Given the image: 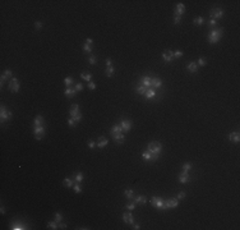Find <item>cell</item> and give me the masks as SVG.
Returning <instances> with one entry per match:
<instances>
[{
  "label": "cell",
  "mask_w": 240,
  "mask_h": 230,
  "mask_svg": "<svg viewBox=\"0 0 240 230\" xmlns=\"http://www.w3.org/2000/svg\"><path fill=\"white\" fill-rule=\"evenodd\" d=\"M147 151L152 155L153 161H156V160L158 159L161 151H162V145H161L160 142H157V141H153V142H151V143H148V146H147Z\"/></svg>",
  "instance_id": "cell-1"
},
{
  "label": "cell",
  "mask_w": 240,
  "mask_h": 230,
  "mask_svg": "<svg viewBox=\"0 0 240 230\" xmlns=\"http://www.w3.org/2000/svg\"><path fill=\"white\" fill-rule=\"evenodd\" d=\"M222 33H223V29L222 28H216V29H212L210 33H208V41L211 43H217L221 37H222Z\"/></svg>",
  "instance_id": "cell-2"
},
{
  "label": "cell",
  "mask_w": 240,
  "mask_h": 230,
  "mask_svg": "<svg viewBox=\"0 0 240 230\" xmlns=\"http://www.w3.org/2000/svg\"><path fill=\"white\" fill-rule=\"evenodd\" d=\"M10 119H12V111L6 110L5 106L1 105V107H0V122L4 123L5 120H10Z\"/></svg>",
  "instance_id": "cell-3"
},
{
  "label": "cell",
  "mask_w": 240,
  "mask_h": 230,
  "mask_svg": "<svg viewBox=\"0 0 240 230\" xmlns=\"http://www.w3.org/2000/svg\"><path fill=\"white\" fill-rule=\"evenodd\" d=\"M45 125H33V133H35V138L36 139H42L45 136Z\"/></svg>",
  "instance_id": "cell-4"
},
{
  "label": "cell",
  "mask_w": 240,
  "mask_h": 230,
  "mask_svg": "<svg viewBox=\"0 0 240 230\" xmlns=\"http://www.w3.org/2000/svg\"><path fill=\"white\" fill-rule=\"evenodd\" d=\"M8 88L12 91V92H18L19 88H21V84H19V81L17 78H12L10 82L8 83Z\"/></svg>",
  "instance_id": "cell-5"
},
{
  "label": "cell",
  "mask_w": 240,
  "mask_h": 230,
  "mask_svg": "<svg viewBox=\"0 0 240 230\" xmlns=\"http://www.w3.org/2000/svg\"><path fill=\"white\" fill-rule=\"evenodd\" d=\"M211 16H212V19L217 21V19H221L223 17V10L220 9V8H213L211 10Z\"/></svg>",
  "instance_id": "cell-6"
},
{
  "label": "cell",
  "mask_w": 240,
  "mask_h": 230,
  "mask_svg": "<svg viewBox=\"0 0 240 230\" xmlns=\"http://www.w3.org/2000/svg\"><path fill=\"white\" fill-rule=\"evenodd\" d=\"M151 202H152V205L156 207V209L158 210H164V205H165V199H161V198H158V197H153L152 199H151Z\"/></svg>",
  "instance_id": "cell-7"
},
{
  "label": "cell",
  "mask_w": 240,
  "mask_h": 230,
  "mask_svg": "<svg viewBox=\"0 0 240 230\" xmlns=\"http://www.w3.org/2000/svg\"><path fill=\"white\" fill-rule=\"evenodd\" d=\"M111 136H112V139L115 141L116 145H123L124 141H125V136L123 134V132L121 133H115V134H111Z\"/></svg>",
  "instance_id": "cell-8"
},
{
  "label": "cell",
  "mask_w": 240,
  "mask_h": 230,
  "mask_svg": "<svg viewBox=\"0 0 240 230\" xmlns=\"http://www.w3.org/2000/svg\"><path fill=\"white\" fill-rule=\"evenodd\" d=\"M120 127H121L123 132L127 133V132H129V130L131 129V122L130 120H128V119H123V120L120 122Z\"/></svg>",
  "instance_id": "cell-9"
},
{
  "label": "cell",
  "mask_w": 240,
  "mask_h": 230,
  "mask_svg": "<svg viewBox=\"0 0 240 230\" xmlns=\"http://www.w3.org/2000/svg\"><path fill=\"white\" fill-rule=\"evenodd\" d=\"M162 59H164L166 63L173 62V59H174V53H173L171 50H166V51H164V53H162Z\"/></svg>",
  "instance_id": "cell-10"
},
{
  "label": "cell",
  "mask_w": 240,
  "mask_h": 230,
  "mask_svg": "<svg viewBox=\"0 0 240 230\" xmlns=\"http://www.w3.org/2000/svg\"><path fill=\"white\" fill-rule=\"evenodd\" d=\"M185 13V5L184 4H181V3H179V4H176V8H175V16H183Z\"/></svg>",
  "instance_id": "cell-11"
},
{
  "label": "cell",
  "mask_w": 240,
  "mask_h": 230,
  "mask_svg": "<svg viewBox=\"0 0 240 230\" xmlns=\"http://www.w3.org/2000/svg\"><path fill=\"white\" fill-rule=\"evenodd\" d=\"M123 221H124L125 224H130V225H133V224H134L133 215H131L130 212H125V213L123 215Z\"/></svg>",
  "instance_id": "cell-12"
},
{
  "label": "cell",
  "mask_w": 240,
  "mask_h": 230,
  "mask_svg": "<svg viewBox=\"0 0 240 230\" xmlns=\"http://www.w3.org/2000/svg\"><path fill=\"white\" fill-rule=\"evenodd\" d=\"M229 141H231V142H234V143H239V141H240L239 132H231V133L229 134Z\"/></svg>",
  "instance_id": "cell-13"
},
{
  "label": "cell",
  "mask_w": 240,
  "mask_h": 230,
  "mask_svg": "<svg viewBox=\"0 0 240 230\" xmlns=\"http://www.w3.org/2000/svg\"><path fill=\"white\" fill-rule=\"evenodd\" d=\"M144 97H146L147 100H153V99L156 97V91L153 90L152 87L147 88V91H146V93H144Z\"/></svg>",
  "instance_id": "cell-14"
},
{
  "label": "cell",
  "mask_w": 240,
  "mask_h": 230,
  "mask_svg": "<svg viewBox=\"0 0 240 230\" xmlns=\"http://www.w3.org/2000/svg\"><path fill=\"white\" fill-rule=\"evenodd\" d=\"M189 180H190L189 173H183V171H181V174L179 175V182H180L181 184H185V183H188Z\"/></svg>",
  "instance_id": "cell-15"
},
{
  "label": "cell",
  "mask_w": 240,
  "mask_h": 230,
  "mask_svg": "<svg viewBox=\"0 0 240 230\" xmlns=\"http://www.w3.org/2000/svg\"><path fill=\"white\" fill-rule=\"evenodd\" d=\"M161 86H162V81L160 78H157V77L151 78V87H152L153 90L154 88H161Z\"/></svg>",
  "instance_id": "cell-16"
},
{
  "label": "cell",
  "mask_w": 240,
  "mask_h": 230,
  "mask_svg": "<svg viewBox=\"0 0 240 230\" xmlns=\"http://www.w3.org/2000/svg\"><path fill=\"white\" fill-rule=\"evenodd\" d=\"M133 199H134V202H135V205L137 203H141V205H146L147 203V197L146 196H135V197H133Z\"/></svg>",
  "instance_id": "cell-17"
},
{
  "label": "cell",
  "mask_w": 240,
  "mask_h": 230,
  "mask_svg": "<svg viewBox=\"0 0 240 230\" xmlns=\"http://www.w3.org/2000/svg\"><path fill=\"white\" fill-rule=\"evenodd\" d=\"M92 42H93L92 39H87V40L84 41V43H83V50H84L86 53H91V51H92Z\"/></svg>",
  "instance_id": "cell-18"
},
{
  "label": "cell",
  "mask_w": 240,
  "mask_h": 230,
  "mask_svg": "<svg viewBox=\"0 0 240 230\" xmlns=\"http://www.w3.org/2000/svg\"><path fill=\"white\" fill-rule=\"evenodd\" d=\"M78 114H81V113H79V106L77 104L72 105V107H70V110H69V115H70V116H75V115H78Z\"/></svg>",
  "instance_id": "cell-19"
},
{
  "label": "cell",
  "mask_w": 240,
  "mask_h": 230,
  "mask_svg": "<svg viewBox=\"0 0 240 230\" xmlns=\"http://www.w3.org/2000/svg\"><path fill=\"white\" fill-rule=\"evenodd\" d=\"M75 93H77L75 88H72V87H66L65 92H64V95H65L66 97H69V99L74 97V96H75Z\"/></svg>",
  "instance_id": "cell-20"
},
{
  "label": "cell",
  "mask_w": 240,
  "mask_h": 230,
  "mask_svg": "<svg viewBox=\"0 0 240 230\" xmlns=\"http://www.w3.org/2000/svg\"><path fill=\"white\" fill-rule=\"evenodd\" d=\"M107 143H109V139L106 137H100V139L97 142V147L98 148H104V147L107 146Z\"/></svg>",
  "instance_id": "cell-21"
},
{
  "label": "cell",
  "mask_w": 240,
  "mask_h": 230,
  "mask_svg": "<svg viewBox=\"0 0 240 230\" xmlns=\"http://www.w3.org/2000/svg\"><path fill=\"white\" fill-rule=\"evenodd\" d=\"M187 69H188V72H190V73H196L197 70H198V64L192 62V63H189L187 65Z\"/></svg>",
  "instance_id": "cell-22"
},
{
  "label": "cell",
  "mask_w": 240,
  "mask_h": 230,
  "mask_svg": "<svg viewBox=\"0 0 240 230\" xmlns=\"http://www.w3.org/2000/svg\"><path fill=\"white\" fill-rule=\"evenodd\" d=\"M45 124V120L42 118V115H37L35 118V122H33V125H44Z\"/></svg>",
  "instance_id": "cell-23"
},
{
  "label": "cell",
  "mask_w": 240,
  "mask_h": 230,
  "mask_svg": "<svg viewBox=\"0 0 240 230\" xmlns=\"http://www.w3.org/2000/svg\"><path fill=\"white\" fill-rule=\"evenodd\" d=\"M142 84H143L144 87L150 88V87H151V78H150L148 76H144V77L142 78Z\"/></svg>",
  "instance_id": "cell-24"
},
{
  "label": "cell",
  "mask_w": 240,
  "mask_h": 230,
  "mask_svg": "<svg viewBox=\"0 0 240 230\" xmlns=\"http://www.w3.org/2000/svg\"><path fill=\"white\" fill-rule=\"evenodd\" d=\"M110 132H111V134H115V133H121L123 129H121L120 124H115V125H112V128H111Z\"/></svg>",
  "instance_id": "cell-25"
},
{
  "label": "cell",
  "mask_w": 240,
  "mask_h": 230,
  "mask_svg": "<svg viewBox=\"0 0 240 230\" xmlns=\"http://www.w3.org/2000/svg\"><path fill=\"white\" fill-rule=\"evenodd\" d=\"M142 159L144 160V161H153L152 159V155L148 152V151H144L143 153H142Z\"/></svg>",
  "instance_id": "cell-26"
},
{
  "label": "cell",
  "mask_w": 240,
  "mask_h": 230,
  "mask_svg": "<svg viewBox=\"0 0 240 230\" xmlns=\"http://www.w3.org/2000/svg\"><path fill=\"white\" fill-rule=\"evenodd\" d=\"M81 78H82V79H84V81H87V82H91L92 74H91V73H88V72H83V73L81 74Z\"/></svg>",
  "instance_id": "cell-27"
},
{
  "label": "cell",
  "mask_w": 240,
  "mask_h": 230,
  "mask_svg": "<svg viewBox=\"0 0 240 230\" xmlns=\"http://www.w3.org/2000/svg\"><path fill=\"white\" fill-rule=\"evenodd\" d=\"M192 170V164L190 162H185L183 166H181V171L183 173H189Z\"/></svg>",
  "instance_id": "cell-28"
},
{
  "label": "cell",
  "mask_w": 240,
  "mask_h": 230,
  "mask_svg": "<svg viewBox=\"0 0 240 230\" xmlns=\"http://www.w3.org/2000/svg\"><path fill=\"white\" fill-rule=\"evenodd\" d=\"M135 91H137V93H139V95H144L146 91H147V87H144V86H137V87H135Z\"/></svg>",
  "instance_id": "cell-29"
},
{
  "label": "cell",
  "mask_w": 240,
  "mask_h": 230,
  "mask_svg": "<svg viewBox=\"0 0 240 230\" xmlns=\"http://www.w3.org/2000/svg\"><path fill=\"white\" fill-rule=\"evenodd\" d=\"M63 184H64V187H66V188H73V180L69 179V178H65L63 180Z\"/></svg>",
  "instance_id": "cell-30"
},
{
  "label": "cell",
  "mask_w": 240,
  "mask_h": 230,
  "mask_svg": "<svg viewBox=\"0 0 240 230\" xmlns=\"http://www.w3.org/2000/svg\"><path fill=\"white\" fill-rule=\"evenodd\" d=\"M114 73H115L114 66H107V68H106V72H105L106 77H112V76H114Z\"/></svg>",
  "instance_id": "cell-31"
},
{
  "label": "cell",
  "mask_w": 240,
  "mask_h": 230,
  "mask_svg": "<svg viewBox=\"0 0 240 230\" xmlns=\"http://www.w3.org/2000/svg\"><path fill=\"white\" fill-rule=\"evenodd\" d=\"M124 194H125V197L128 199H133V197H134V192L131 189H125L124 190Z\"/></svg>",
  "instance_id": "cell-32"
},
{
  "label": "cell",
  "mask_w": 240,
  "mask_h": 230,
  "mask_svg": "<svg viewBox=\"0 0 240 230\" xmlns=\"http://www.w3.org/2000/svg\"><path fill=\"white\" fill-rule=\"evenodd\" d=\"M47 226H49L51 230H55V229L59 228V226H58V222H56L55 220H54V221H49V222H47Z\"/></svg>",
  "instance_id": "cell-33"
},
{
  "label": "cell",
  "mask_w": 240,
  "mask_h": 230,
  "mask_svg": "<svg viewBox=\"0 0 240 230\" xmlns=\"http://www.w3.org/2000/svg\"><path fill=\"white\" fill-rule=\"evenodd\" d=\"M177 205H179V199H177V198H171V199H170V207H171V209L177 207Z\"/></svg>",
  "instance_id": "cell-34"
},
{
  "label": "cell",
  "mask_w": 240,
  "mask_h": 230,
  "mask_svg": "<svg viewBox=\"0 0 240 230\" xmlns=\"http://www.w3.org/2000/svg\"><path fill=\"white\" fill-rule=\"evenodd\" d=\"M83 180V174L82 173H77L75 174V178H74V182L75 183H81Z\"/></svg>",
  "instance_id": "cell-35"
},
{
  "label": "cell",
  "mask_w": 240,
  "mask_h": 230,
  "mask_svg": "<svg viewBox=\"0 0 240 230\" xmlns=\"http://www.w3.org/2000/svg\"><path fill=\"white\" fill-rule=\"evenodd\" d=\"M10 229H13V230H23V229H26V226L18 222V224H14V225H12V228H10Z\"/></svg>",
  "instance_id": "cell-36"
},
{
  "label": "cell",
  "mask_w": 240,
  "mask_h": 230,
  "mask_svg": "<svg viewBox=\"0 0 240 230\" xmlns=\"http://www.w3.org/2000/svg\"><path fill=\"white\" fill-rule=\"evenodd\" d=\"M73 190H74L75 193H81V192H82V186H81V183H75V184L73 186Z\"/></svg>",
  "instance_id": "cell-37"
},
{
  "label": "cell",
  "mask_w": 240,
  "mask_h": 230,
  "mask_svg": "<svg viewBox=\"0 0 240 230\" xmlns=\"http://www.w3.org/2000/svg\"><path fill=\"white\" fill-rule=\"evenodd\" d=\"M73 78H70V77H66L65 79H64V84H65L66 87H72V84H73Z\"/></svg>",
  "instance_id": "cell-38"
},
{
  "label": "cell",
  "mask_w": 240,
  "mask_h": 230,
  "mask_svg": "<svg viewBox=\"0 0 240 230\" xmlns=\"http://www.w3.org/2000/svg\"><path fill=\"white\" fill-rule=\"evenodd\" d=\"M194 23H196L197 26H202V24L204 23L203 17H197V18H194Z\"/></svg>",
  "instance_id": "cell-39"
},
{
  "label": "cell",
  "mask_w": 240,
  "mask_h": 230,
  "mask_svg": "<svg viewBox=\"0 0 240 230\" xmlns=\"http://www.w3.org/2000/svg\"><path fill=\"white\" fill-rule=\"evenodd\" d=\"M61 220H63V216H61V213L60 212H56L55 213V221L59 224V222H61Z\"/></svg>",
  "instance_id": "cell-40"
},
{
  "label": "cell",
  "mask_w": 240,
  "mask_h": 230,
  "mask_svg": "<svg viewBox=\"0 0 240 230\" xmlns=\"http://www.w3.org/2000/svg\"><path fill=\"white\" fill-rule=\"evenodd\" d=\"M3 76H4V77H5V78L8 79L9 77H12V70H10V69H6V70H4V72H3Z\"/></svg>",
  "instance_id": "cell-41"
},
{
  "label": "cell",
  "mask_w": 240,
  "mask_h": 230,
  "mask_svg": "<svg viewBox=\"0 0 240 230\" xmlns=\"http://www.w3.org/2000/svg\"><path fill=\"white\" fill-rule=\"evenodd\" d=\"M88 62H89V64L95 65V64H96V62H97V58H96L95 55H91V56L88 58Z\"/></svg>",
  "instance_id": "cell-42"
},
{
  "label": "cell",
  "mask_w": 240,
  "mask_h": 230,
  "mask_svg": "<svg viewBox=\"0 0 240 230\" xmlns=\"http://www.w3.org/2000/svg\"><path fill=\"white\" fill-rule=\"evenodd\" d=\"M198 65H202V66H204V65H207V62H206V59L204 58H199L198 59Z\"/></svg>",
  "instance_id": "cell-43"
},
{
  "label": "cell",
  "mask_w": 240,
  "mask_h": 230,
  "mask_svg": "<svg viewBox=\"0 0 240 230\" xmlns=\"http://www.w3.org/2000/svg\"><path fill=\"white\" fill-rule=\"evenodd\" d=\"M181 56H183V51L177 50V51L174 53V58H176V59H179V58H181Z\"/></svg>",
  "instance_id": "cell-44"
},
{
  "label": "cell",
  "mask_w": 240,
  "mask_h": 230,
  "mask_svg": "<svg viewBox=\"0 0 240 230\" xmlns=\"http://www.w3.org/2000/svg\"><path fill=\"white\" fill-rule=\"evenodd\" d=\"M70 118H73L75 123H78V122L82 120V115H81V114H78V115H75V116H70Z\"/></svg>",
  "instance_id": "cell-45"
},
{
  "label": "cell",
  "mask_w": 240,
  "mask_h": 230,
  "mask_svg": "<svg viewBox=\"0 0 240 230\" xmlns=\"http://www.w3.org/2000/svg\"><path fill=\"white\" fill-rule=\"evenodd\" d=\"M176 198L177 199H184L185 198V192H179L177 196H176Z\"/></svg>",
  "instance_id": "cell-46"
},
{
  "label": "cell",
  "mask_w": 240,
  "mask_h": 230,
  "mask_svg": "<svg viewBox=\"0 0 240 230\" xmlns=\"http://www.w3.org/2000/svg\"><path fill=\"white\" fill-rule=\"evenodd\" d=\"M127 209L129 210V211H131V210H134L135 209V202H131V203H128L127 206H125Z\"/></svg>",
  "instance_id": "cell-47"
},
{
  "label": "cell",
  "mask_w": 240,
  "mask_h": 230,
  "mask_svg": "<svg viewBox=\"0 0 240 230\" xmlns=\"http://www.w3.org/2000/svg\"><path fill=\"white\" fill-rule=\"evenodd\" d=\"M35 28L40 31V29L42 28V23H41V22H38V21H37V22H35Z\"/></svg>",
  "instance_id": "cell-48"
},
{
  "label": "cell",
  "mask_w": 240,
  "mask_h": 230,
  "mask_svg": "<svg viewBox=\"0 0 240 230\" xmlns=\"http://www.w3.org/2000/svg\"><path fill=\"white\" fill-rule=\"evenodd\" d=\"M216 24H217V22L215 21V19H212V18H211V19H210V22H208V26H210L211 28H212V27H215Z\"/></svg>",
  "instance_id": "cell-49"
},
{
  "label": "cell",
  "mask_w": 240,
  "mask_h": 230,
  "mask_svg": "<svg viewBox=\"0 0 240 230\" xmlns=\"http://www.w3.org/2000/svg\"><path fill=\"white\" fill-rule=\"evenodd\" d=\"M180 22H181V17H180V16H175L174 17V23L175 24H179Z\"/></svg>",
  "instance_id": "cell-50"
},
{
  "label": "cell",
  "mask_w": 240,
  "mask_h": 230,
  "mask_svg": "<svg viewBox=\"0 0 240 230\" xmlns=\"http://www.w3.org/2000/svg\"><path fill=\"white\" fill-rule=\"evenodd\" d=\"M74 88H75V91H77V92H78V91H82V90H83V84L77 83V84H75V87H74Z\"/></svg>",
  "instance_id": "cell-51"
},
{
  "label": "cell",
  "mask_w": 240,
  "mask_h": 230,
  "mask_svg": "<svg viewBox=\"0 0 240 230\" xmlns=\"http://www.w3.org/2000/svg\"><path fill=\"white\" fill-rule=\"evenodd\" d=\"M68 124H69L70 127H75V122H74V119H73V118H69V119H68Z\"/></svg>",
  "instance_id": "cell-52"
},
{
  "label": "cell",
  "mask_w": 240,
  "mask_h": 230,
  "mask_svg": "<svg viewBox=\"0 0 240 230\" xmlns=\"http://www.w3.org/2000/svg\"><path fill=\"white\" fill-rule=\"evenodd\" d=\"M88 88H89V90H95V88H96V83L92 82V81L88 82Z\"/></svg>",
  "instance_id": "cell-53"
},
{
  "label": "cell",
  "mask_w": 240,
  "mask_h": 230,
  "mask_svg": "<svg viewBox=\"0 0 240 230\" xmlns=\"http://www.w3.org/2000/svg\"><path fill=\"white\" fill-rule=\"evenodd\" d=\"M96 146H97V145L95 143V141H89V142H88V147H89L91 150H93Z\"/></svg>",
  "instance_id": "cell-54"
},
{
  "label": "cell",
  "mask_w": 240,
  "mask_h": 230,
  "mask_svg": "<svg viewBox=\"0 0 240 230\" xmlns=\"http://www.w3.org/2000/svg\"><path fill=\"white\" fill-rule=\"evenodd\" d=\"M58 226H59V229H65V228H66V225L64 224V222H59V225H58Z\"/></svg>",
  "instance_id": "cell-55"
},
{
  "label": "cell",
  "mask_w": 240,
  "mask_h": 230,
  "mask_svg": "<svg viewBox=\"0 0 240 230\" xmlns=\"http://www.w3.org/2000/svg\"><path fill=\"white\" fill-rule=\"evenodd\" d=\"M106 65L107 66H112V62H111V59H109V58L106 59Z\"/></svg>",
  "instance_id": "cell-56"
},
{
  "label": "cell",
  "mask_w": 240,
  "mask_h": 230,
  "mask_svg": "<svg viewBox=\"0 0 240 230\" xmlns=\"http://www.w3.org/2000/svg\"><path fill=\"white\" fill-rule=\"evenodd\" d=\"M133 229L138 230V229H139V225H138V224H133Z\"/></svg>",
  "instance_id": "cell-57"
},
{
  "label": "cell",
  "mask_w": 240,
  "mask_h": 230,
  "mask_svg": "<svg viewBox=\"0 0 240 230\" xmlns=\"http://www.w3.org/2000/svg\"><path fill=\"white\" fill-rule=\"evenodd\" d=\"M0 211H1V213H3V215H4V213H5V209H4V207H3V206H1V210H0Z\"/></svg>",
  "instance_id": "cell-58"
}]
</instances>
